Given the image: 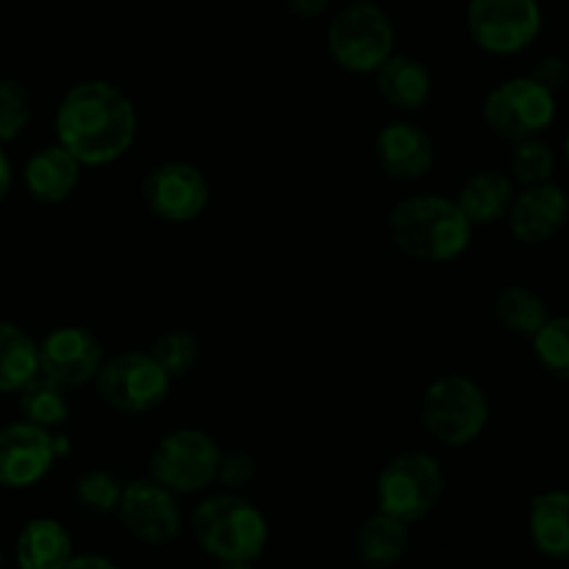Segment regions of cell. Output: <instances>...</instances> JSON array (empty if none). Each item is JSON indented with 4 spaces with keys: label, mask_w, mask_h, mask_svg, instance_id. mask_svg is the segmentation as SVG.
Wrapping results in <instances>:
<instances>
[{
    "label": "cell",
    "mask_w": 569,
    "mask_h": 569,
    "mask_svg": "<svg viewBox=\"0 0 569 569\" xmlns=\"http://www.w3.org/2000/svg\"><path fill=\"white\" fill-rule=\"evenodd\" d=\"M139 131L133 100L111 81L76 83L56 109L59 144L81 167H103L131 150Z\"/></svg>",
    "instance_id": "1"
},
{
    "label": "cell",
    "mask_w": 569,
    "mask_h": 569,
    "mask_svg": "<svg viewBox=\"0 0 569 569\" xmlns=\"http://www.w3.org/2000/svg\"><path fill=\"white\" fill-rule=\"evenodd\" d=\"M389 233L400 253L428 264L456 261L472 242V222L453 198L411 194L389 211Z\"/></svg>",
    "instance_id": "2"
},
{
    "label": "cell",
    "mask_w": 569,
    "mask_h": 569,
    "mask_svg": "<svg viewBox=\"0 0 569 569\" xmlns=\"http://www.w3.org/2000/svg\"><path fill=\"white\" fill-rule=\"evenodd\" d=\"M194 537L220 565H253L267 548L270 526L261 509L239 495H211L194 509Z\"/></svg>",
    "instance_id": "3"
},
{
    "label": "cell",
    "mask_w": 569,
    "mask_h": 569,
    "mask_svg": "<svg viewBox=\"0 0 569 569\" xmlns=\"http://www.w3.org/2000/svg\"><path fill=\"white\" fill-rule=\"evenodd\" d=\"M328 53L350 76H376L395 56V22L372 0H353L328 26Z\"/></svg>",
    "instance_id": "4"
},
{
    "label": "cell",
    "mask_w": 569,
    "mask_h": 569,
    "mask_svg": "<svg viewBox=\"0 0 569 569\" xmlns=\"http://www.w3.org/2000/svg\"><path fill=\"white\" fill-rule=\"evenodd\" d=\"M420 420L437 442L465 448L489 426V398L470 376H442L422 392Z\"/></svg>",
    "instance_id": "5"
},
{
    "label": "cell",
    "mask_w": 569,
    "mask_h": 569,
    "mask_svg": "<svg viewBox=\"0 0 569 569\" xmlns=\"http://www.w3.org/2000/svg\"><path fill=\"white\" fill-rule=\"evenodd\" d=\"M442 489L445 472L439 461L426 450H409L395 456L378 476V511L411 526L431 515Z\"/></svg>",
    "instance_id": "6"
},
{
    "label": "cell",
    "mask_w": 569,
    "mask_h": 569,
    "mask_svg": "<svg viewBox=\"0 0 569 569\" xmlns=\"http://www.w3.org/2000/svg\"><path fill=\"white\" fill-rule=\"evenodd\" d=\"M556 111H559L556 94L531 76H517L498 83L483 100L487 128L511 144L542 137L556 122Z\"/></svg>",
    "instance_id": "7"
},
{
    "label": "cell",
    "mask_w": 569,
    "mask_h": 569,
    "mask_svg": "<svg viewBox=\"0 0 569 569\" xmlns=\"http://www.w3.org/2000/svg\"><path fill=\"white\" fill-rule=\"evenodd\" d=\"M220 448L198 428L167 433L150 459V478L172 495H194L209 489L220 472Z\"/></svg>",
    "instance_id": "8"
},
{
    "label": "cell",
    "mask_w": 569,
    "mask_h": 569,
    "mask_svg": "<svg viewBox=\"0 0 569 569\" xmlns=\"http://www.w3.org/2000/svg\"><path fill=\"white\" fill-rule=\"evenodd\" d=\"M542 22L539 0H470L467 3V31L483 53H522L537 42Z\"/></svg>",
    "instance_id": "9"
},
{
    "label": "cell",
    "mask_w": 569,
    "mask_h": 569,
    "mask_svg": "<svg viewBox=\"0 0 569 569\" xmlns=\"http://www.w3.org/2000/svg\"><path fill=\"white\" fill-rule=\"evenodd\" d=\"M98 392L111 409L142 415L164 403L170 392V378L153 361V356L142 350H128L103 361L98 378Z\"/></svg>",
    "instance_id": "10"
},
{
    "label": "cell",
    "mask_w": 569,
    "mask_h": 569,
    "mask_svg": "<svg viewBox=\"0 0 569 569\" xmlns=\"http://www.w3.org/2000/svg\"><path fill=\"white\" fill-rule=\"evenodd\" d=\"M144 203L159 220L183 226L198 220L206 211L211 189L200 167L189 161H164L153 167L142 183Z\"/></svg>",
    "instance_id": "11"
},
{
    "label": "cell",
    "mask_w": 569,
    "mask_h": 569,
    "mask_svg": "<svg viewBox=\"0 0 569 569\" xmlns=\"http://www.w3.org/2000/svg\"><path fill=\"white\" fill-rule=\"evenodd\" d=\"M117 515L126 531L144 545H167L181 531V509L176 495L167 492L153 478H139L122 487Z\"/></svg>",
    "instance_id": "12"
},
{
    "label": "cell",
    "mask_w": 569,
    "mask_h": 569,
    "mask_svg": "<svg viewBox=\"0 0 569 569\" xmlns=\"http://www.w3.org/2000/svg\"><path fill=\"white\" fill-rule=\"evenodd\" d=\"M61 439L31 422L0 428V487L28 489L42 481L61 450Z\"/></svg>",
    "instance_id": "13"
},
{
    "label": "cell",
    "mask_w": 569,
    "mask_h": 569,
    "mask_svg": "<svg viewBox=\"0 0 569 569\" xmlns=\"http://www.w3.org/2000/svg\"><path fill=\"white\" fill-rule=\"evenodd\" d=\"M103 361V348L87 328H53L39 342V376L64 389L94 381Z\"/></svg>",
    "instance_id": "14"
},
{
    "label": "cell",
    "mask_w": 569,
    "mask_h": 569,
    "mask_svg": "<svg viewBox=\"0 0 569 569\" xmlns=\"http://www.w3.org/2000/svg\"><path fill=\"white\" fill-rule=\"evenodd\" d=\"M509 231L526 248H542L559 237L569 222V194L561 183H539L515 194L509 214Z\"/></svg>",
    "instance_id": "15"
},
{
    "label": "cell",
    "mask_w": 569,
    "mask_h": 569,
    "mask_svg": "<svg viewBox=\"0 0 569 569\" xmlns=\"http://www.w3.org/2000/svg\"><path fill=\"white\" fill-rule=\"evenodd\" d=\"M376 156L381 170L392 181L409 183L420 181L431 172L433 161H437V148L420 126L409 120H395L378 131Z\"/></svg>",
    "instance_id": "16"
},
{
    "label": "cell",
    "mask_w": 569,
    "mask_h": 569,
    "mask_svg": "<svg viewBox=\"0 0 569 569\" xmlns=\"http://www.w3.org/2000/svg\"><path fill=\"white\" fill-rule=\"evenodd\" d=\"M22 181L28 194L39 203H64L81 181V164L59 142L37 150L22 167Z\"/></svg>",
    "instance_id": "17"
},
{
    "label": "cell",
    "mask_w": 569,
    "mask_h": 569,
    "mask_svg": "<svg viewBox=\"0 0 569 569\" xmlns=\"http://www.w3.org/2000/svg\"><path fill=\"white\" fill-rule=\"evenodd\" d=\"M515 181L509 178V172L503 170H478L461 183L459 198H453L459 203V209L465 211L467 220L476 226H495V222L506 220L511 203H515Z\"/></svg>",
    "instance_id": "18"
},
{
    "label": "cell",
    "mask_w": 569,
    "mask_h": 569,
    "mask_svg": "<svg viewBox=\"0 0 569 569\" xmlns=\"http://www.w3.org/2000/svg\"><path fill=\"white\" fill-rule=\"evenodd\" d=\"M528 533L539 553L553 561H569V489L533 495Z\"/></svg>",
    "instance_id": "19"
},
{
    "label": "cell",
    "mask_w": 569,
    "mask_h": 569,
    "mask_svg": "<svg viewBox=\"0 0 569 569\" xmlns=\"http://www.w3.org/2000/svg\"><path fill=\"white\" fill-rule=\"evenodd\" d=\"M376 87L378 94H381L389 106H395V109L417 111L431 100L433 78L422 61L403 53H395L392 59L376 72Z\"/></svg>",
    "instance_id": "20"
},
{
    "label": "cell",
    "mask_w": 569,
    "mask_h": 569,
    "mask_svg": "<svg viewBox=\"0 0 569 569\" xmlns=\"http://www.w3.org/2000/svg\"><path fill=\"white\" fill-rule=\"evenodd\" d=\"M72 559V539L59 520L39 517L17 537L20 569H64Z\"/></svg>",
    "instance_id": "21"
},
{
    "label": "cell",
    "mask_w": 569,
    "mask_h": 569,
    "mask_svg": "<svg viewBox=\"0 0 569 569\" xmlns=\"http://www.w3.org/2000/svg\"><path fill=\"white\" fill-rule=\"evenodd\" d=\"M492 311L506 331L515 333V337L520 339H528V342H531V339L537 337L539 328L550 320L545 298L539 292H533L531 287H526V283H506V287L495 295Z\"/></svg>",
    "instance_id": "22"
},
{
    "label": "cell",
    "mask_w": 569,
    "mask_h": 569,
    "mask_svg": "<svg viewBox=\"0 0 569 569\" xmlns=\"http://www.w3.org/2000/svg\"><path fill=\"white\" fill-rule=\"evenodd\" d=\"M39 376V345L14 322L0 320V392H22Z\"/></svg>",
    "instance_id": "23"
},
{
    "label": "cell",
    "mask_w": 569,
    "mask_h": 569,
    "mask_svg": "<svg viewBox=\"0 0 569 569\" xmlns=\"http://www.w3.org/2000/svg\"><path fill=\"white\" fill-rule=\"evenodd\" d=\"M406 548H409V526L383 511L367 517L356 531V550H359L361 561L372 567L395 565L403 559Z\"/></svg>",
    "instance_id": "24"
},
{
    "label": "cell",
    "mask_w": 569,
    "mask_h": 569,
    "mask_svg": "<svg viewBox=\"0 0 569 569\" xmlns=\"http://www.w3.org/2000/svg\"><path fill=\"white\" fill-rule=\"evenodd\" d=\"M20 409L26 415V422L44 428H59L70 417V400H67L64 387L48 381L44 376H37L20 392Z\"/></svg>",
    "instance_id": "25"
},
{
    "label": "cell",
    "mask_w": 569,
    "mask_h": 569,
    "mask_svg": "<svg viewBox=\"0 0 569 569\" xmlns=\"http://www.w3.org/2000/svg\"><path fill=\"white\" fill-rule=\"evenodd\" d=\"M556 172V150L542 137L526 139L511 148L509 178L520 183L522 189L539 187V183L553 181Z\"/></svg>",
    "instance_id": "26"
},
{
    "label": "cell",
    "mask_w": 569,
    "mask_h": 569,
    "mask_svg": "<svg viewBox=\"0 0 569 569\" xmlns=\"http://www.w3.org/2000/svg\"><path fill=\"white\" fill-rule=\"evenodd\" d=\"M533 359L556 381L569 383V315L550 317L531 339Z\"/></svg>",
    "instance_id": "27"
},
{
    "label": "cell",
    "mask_w": 569,
    "mask_h": 569,
    "mask_svg": "<svg viewBox=\"0 0 569 569\" xmlns=\"http://www.w3.org/2000/svg\"><path fill=\"white\" fill-rule=\"evenodd\" d=\"M156 365L167 372V378H181L198 365L200 359V342L192 331L187 328H176V331H167L156 339L153 350H150Z\"/></svg>",
    "instance_id": "28"
},
{
    "label": "cell",
    "mask_w": 569,
    "mask_h": 569,
    "mask_svg": "<svg viewBox=\"0 0 569 569\" xmlns=\"http://www.w3.org/2000/svg\"><path fill=\"white\" fill-rule=\"evenodd\" d=\"M31 120V98L20 81L0 78V144L20 137Z\"/></svg>",
    "instance_id": "29"
},
{
    "label": "cell",
    "mask_w": 569,
    "mask_h": 569,
    "mask_svg": "<svg viewBox=\"0 0 569 569\" xmlns=\"http://www.w3.org/2000/svg\"><path fill=\"white\" fill-rule=\"evenodd\" d=\"M122 498V483L117 481V476L106 470H92L87 476L78 478L76 483V500L81 506H87L89 511H98V515H109L117 511Z\"/></svg>",
    "instance_id": "30"
},
{
    "label": "cell",
    "mask_w": 569,
    "mask_h": 569,
    "mask_svg": "<svg viewBox=\"0 0 569 569\" xmlns=\"http://www.w3.org/2000/svg\"><path fill=\"white\" fill-rule=\"evenodd\" d=\"M531 78L537 83H542L545 89H550V92H559V89L567 87L569 81V67L567 61L561 59V56H545L542 61H539L537 67H533Z\"/></svg>",
    "instance_id": "31"
},
{
    "label": "cell",
    "mask_w": 569,
    "mask_h": 569,
    "mask_svg": "<svg viewBox=\"0 0 569 569\" xmlns=\"http://www.w3.org/2000/svg\"><path fill=\"white\" fill-rule=\"evenodd\" d=\"M250 476H253V461L244 453H228L220 459V472H217V478H220L226 487H244V483L250 481Z\"/></svg>",
    "instance_id": "32"
},
{
    "label": "cell",
    "mask_w": 569,
    "mask_h": 569,
    "mask_svg": "<svg viewBox=\"0 0 569 569\" xmlns=\"http://www.w3.org/2000/svg\"><path fill=\"white\" fill-rule=\"evenodd\" d=\"M289 9V14L300 17V20H315V17H322L331 6V0H283Z\"/></svg>",
    "instance_id": "33"
},
{
    "label": "cell",
    "mask_w": 569,
    "mask_h": 569,
    "mask_svg": "<svg viewBox=\"0 0 569 569\" xmlns=\"http://www.w3.org/2000/svg\"><path fill=\"white\" fill-rule=\"evenodd\" d=\"M64 569H120L114 561L103 559V556H92V553H83V556H72L70 565Z\"/></svg>",
    "instance_id": "34"
},
{
    "label": "cell",
    "mask_w": 569,
    "mask_h": 569,
    "mask_svg": "<svg viewBox=\"0 0 569 569\" xmlns=\"http://www.w3.org/2000/svg\"><path fill=\"white\" fill-rule=\"evenodd\" d=\"M9 189H11V164H9V159H6L3 150H0V203L6 200Z\"/></svg>",
    "instance_id": "35"
},
{
    "label": "cell",
    "mask_w": 569,
    "mask_h": 569,
    "mask_svg": "<svg viewBox=\"0 0 569 569\" xmlns=\"http://www.w3.org/2000/svg\"><path fill=\"white\" fill-rule=\"evenodd\" d=\"M217 569H256L253 565H220Z\"/></svg>",
    "instance_id": "36"
},
{
    "label": "cell",
    "mask_w": 569,
    "mask_h": 569,
    "mask_svg": "<svg viewBox=\"0 0 569 569\" xmlns=\"http://www.w3.org/2000/svg\"><path fill=\"white\" fill-rule=\"evenodd\" d=\"M565 159H567V164H569V128H567V137H565Z\"/></svg>",
    "instance_id": "37"
},
{
    "label": "cell",
    "mask_w": 569,
    "mask_h": 569,
    "mask_svg": "<svg viewBox=\"0 0 569 569\" xmlns=\"http://www.w3.org/2000/svg\"><path fill=\"white\" fill-rule=\"evenodd\" d=\"M0 569H3V553H0Z\"/></svg>",
    "instance_id": "38"
}]
</instances>
